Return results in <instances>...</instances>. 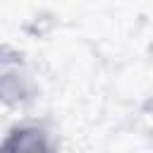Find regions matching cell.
<instances>
[{"mask_svg": "<svg viewBox=\"0 0 153 153\" xmlns=\"http://www.w3.org/2000/svg\"><path fill=\"white\" fill-rule=\"evenodd\" d=\"M48 131L38 124H17L7 131V139L0 143L5 151H50L53 143L48 141Z\"/></svg>", "mask_w": 153, "mask_h": 153, "instance_id": "cell-2", "label": "cell"}, {"mask_svg": "<svg viewBox=\"0 0 153 153\" xmlns=\"http://www.w3.org/2000/svg\"><path fill=\"white\" fill-rule=\"evenodd\" d=\"M36 98V81L19 50L0 45V103L7 108H22Z\"/></svg>", "mask_w": 153, "mask_h": 153, "instance_id": "cell-1", "label": "cell"}]
</instances>
